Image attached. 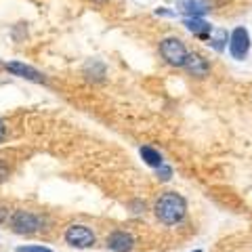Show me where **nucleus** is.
<instances>
[{
  "label": "nucleus",
  "instance_id": "obj_1",
  "mask_svg": "<svg viewBox=\"0 0 252 252\" xmlns=\"http://www.w3.org/2000/svg\"><path fill=\"white\" fill-rule=\"evenodd\" d=\"M154 212H156V217L160 223L179 225L187 215V202H185L183 195H179L177 191H166L156 202Z\"/></svg>",
  "mask_w": 252,
  "mask_h": 252
},
{
  "label": "nucleus",
  "instance_id": "obj_2",
  "mask_svg": "<svg viewBox=\"0 0 252 252\" xmlns=\"http://www.w3.org/2000/svg\"><path fill=\"white\" fill-rule=\"evenodd\" d=\"M160 55L162 59L172 67H183L187 59V49L179 38H164L160 42Z\"/></svg>",
  "mask_w": 252,
  "mask_h": 252
},
{
  "label": "nucleus",
  "instance_id": "obj_3",
  "mask_svg": "<svg viewBox=\"0 0 252 252\" xmlns=\"http://www.w3.org/2000/svg\"><path fill=\"white\" fill-rule=\"evenodd\" d=\"M11 227L15 233L19 235H32L40 229V219L32 212H26V210H17L11 219Z\"/></svg>",
  "mask_w": 252,
  "mask_h": 252
},
{
  "label": "nucleus",
  "instance_id": "obj_4",
  "mask_svg": "<svg viewBox=\"0 0 252 252\" xmlns=\"http://www.w3.org/2000/svg\"><path fill=\"white\" fill-rule=\"evenodd\" d=\"M65 242L74 248H91L94 244V233L86 225H72L65 231Z\"/></svg>",
  "mask_w": 252,
  "mask_h": 252
},
{
  "label": "nucleus",
  "instance_id": "obj_5",
  "mask_svg": "<svg viewBox=\"0 0 252 252\" xmlns=\"http://www.w3.org/2000/svg\"><path fill=\"white\" fill-rule=\"evenodd\" d=\"M229 51L233 55V59H246V55L250 51V34L246 28H235L231 32V40H229Z\"/></svg>",
  "mask_w": 252,
  "mask_h": 252
},
{
  "label": "nucleus",
  "instance_id": "obj_6",
  "mask_svg": "<svg viewBox=\"0 0 252 252\" xmlns=\"http://www.w3.org/2000/svg\"><path fill=\"white\" fill-rule=\"evenodd\" d=\"M187 72L195 76V78H204L208 72H210V63L202 57L200 53H187V59H185V65Z\"/></svg>",
  "mask_w": 252,
  "mask_h": 252
},
{
  "label": "nucleus",
  "instance_id": "obj_7",
  "mask_svg": "<svg viewBox=\"0 0 252 252\" xmlns=\"http://www.w3.org/2000/svg\"><path fill=\"white\" fill-rule=\"evenodd\" d=\"M107 248L114 252H130L135 248V238L126 231H114L107 238Z\"/></svg>",
  "mask_w": 252,
  "mask_h": 252
},
{
  "label": "nucleus",
  "instance_id": "obj_8",
  "mask_svg": "<svg viewBox=\"0 0 252 252\" xmlns=\"http://www.w3.org/2000/svg\"><path fill=\"white\" fill-rule=\"evenodd\" d=\"M6 72H11L13 76H19V78H26V80L32 82H44V76L38 72V69L26 65V63H19V61H11L6 63Z\"/></svg>",
  "mask_w": 252,
  "mask_h": 252
},
{
  "label": "nucleus",
  "instance_id": "obj_9",
  "mask_svg": "<svg viewBox=\"0 0 252 252\" xmlns=\"http://www.w3.org/2000/svg\"><path fill=\"white\" fill-rule=\"evenodd\" d=\"M179 6L185 15H189V17H202L204 13L210 11V4L206 0H181Z\"/></svg>",
  "mask_w": 252,
  "mask_h": 252
},
{
  "label": "nucleus",
  "instance_id": "obj_10",
  "mask_svg": "<svg viewBox=\"0 0 252 252\" xmlns=\"http://www.w3.org/2000/svg\"><path fill=\"white\" fill-rule=\"evenodd\" d=\"M185 28L191 32V34L200 36V38H208L212 34V26L206 23L204 19H200V17H187L185 19Z\"/></svg>",
  "mask_w": 252,
  "mask_h": 252
},
{
  "label": "nucleus",
  "instance_id": "obj_11",
  "mask_svg": "<svg viewBox=\"0 0 252 252\" xmlns=\"http://www.w3.org/2000/svg\"><path fill=\"white\" fill-rule=\"evenodd\" d=\"M139 154H141V158H143V162L147 164V166H152V168H158L160 164H164V160H162V154L160 152H156L154 147H141L139 149Z\"/></svg>",
  "mask_w": 252,
  "mask_h": 252
},
{
  "label": "nucleus",
  "instance_id": "obj_12",
  "mask_svg": "<svg viewBox=\"0 0 252 252\" xmlns=\"http://www.w3.org/2000/svg\"><path fill=\"white\" fill-rule=\"evenodd\" d=\"M210 42H212V46H215L217 51H223V49H225L223 42H227V32L219 30V32H217V38H210Z\"/></svg>",
  "mask_w": 252,
  "mask_h": 252
},
{
  "label": "nucleus",
  "instance_id": "obj_13",
  "mask_svg": "<svg viewBox=\"0 0 252 252\" xmlns=\"http://www.w3.org/2000/svg\"><path fill=\"white\" fill-rule=\"evenodd\" d=\"M156 170H158V179H160V181H170L172 179V168L170 166H164V164H160Z\"/></svg>",
  "mask_w": 252,
  "mask_h": 252
},
{
  "label": "nucleus",
  "instance_id": "obj_14",
  "mask_svg": "<svg viewBox=\"0 0 252 252\" xmlns=\"http://www.w3.org/2000/svg\"><path fill=\"white\" fill-rule=\"evenodd\" d=\"M17 252H53V250L42 248V246H19Z\"/></svg>",
  "mask_w": 252,
  "mask_h": 252
},
{
  "label": "nucleus",
  "instance_id": "obj_15",
  "mask_svg": "<svg viewBox=\"0 0 252 252\" xmlns=\"http://www.w3.org/2000/svg\"><path fill=\"white\" fill-rule=\"evenodd\" d=\"M6 175H9V168L4 166V162H0V183L6 179Z\"/></svg>",
  "mask_w": 252,
  "mask_h": 252
},
{
  "label": "nucleus",
  "instance_id": "obj_16",
  "mask_svg": "<svg viewBox=\"0 0 252 252\" xmlns=\"http://www.w3.org/2000/svg\"><path fill=\"white\" fill-rule=\"evenodd\" d=\"M6 217H9V210H6V208H2V206H0V225H2V223H4V220H6Z\"/></svg>",
  "mask_w": 252,
  "mask_h": 252
},
{
  "label": "nucleus",
  "instance_id": "obj_17",
  "mask_svg": "<svg viewBox=\"0 0 252 252\" xmlns=\"http://www.w3.org/2000/svg\"><path fill=\"white\" fill-rule=\"evenodd\" d=\"M4 135H6V128H4V122L0 120V141L4 139Z\"/></svg>",
  "mask_w": 252,
  "mask_h": 252
},
{
  "label": "nucleus",
  "instance_id": "obj_18",
  "mask_svg": "<svg viewBox=\"0 0 252 252\" xmlns=\"http://www.w3.org/2000/svg\"><path fill=\"white\" fill-rule=\"evenodd\" d=\"M93 2H97V4H103V2H107V0H93Z\"/></svg>",
  "mask_w": 252,
  "mask_h": 252
},
{
  "label": "nucleus",
  "instance_id": "obj_19",
  "mask_svg": "<svg viewBox=\"0 0 252 252\" xmlns=\"http://www.w3.org/2000/svg\"><path fill=\"white\" fill-rule=\"evenodd\" d=\"M193 252H202V250H193Z\"/></svg>",
  "mask_w": 252,
  "mask_h": 252
}]
</instances>
